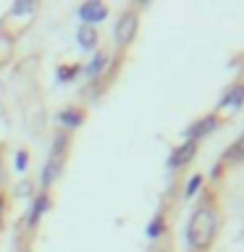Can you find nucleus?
<instances>
[{
    "instance_id": "f3484780",
    "label": "nucleus",
    "mask_w": 244,
    "mask_h": 252,
    "mask_svg": "<svg viewBox=\"0 0 244 252\" xmlns=\"http://www.w3.org/2000/svg\"><path fill=\"white\" fill-rule=\"evenodd\" d=\"M27 160H29V155L24 150H19L16 153V171H27Z\"/></svg>"
},
{
    "instance_id": "f8f14e48",
    "label": "nucleus",
    "mask_w": 244,
    "mask_h": 252,
    "mask_svg": "<svg viewBox=\"0 0 244 252\" xmlns=\"http://www.w3.org/2000/svg\"><path fill=\"white\" fill-rule=\"evenodd\" d=\"M163 228H165V220H163L160 213H157V216L150 220V226H147V236H150V239H157V236L163 234Z\"/></svg>"
},
{
    "instance_id": "7ed1b4c3",
    "label": "nucleus",
    "mask_w": 244,
    "mask_h": 252,
    "mask_svg": "<svg viewBox=\"0 0 244 252\" xmlns=\"http://www.w3.org/2000/svg\"><path fill=\"white\" fill-rule=\"evenodd\" d=\"M108 16V8L97 3V0H90V3H82V8H79V19H82V24H90V27H94V24H100L102 19Z\"/></svg>"
},
{
    "instance_id": "39448f33",
    "label": "nucleus",
    "mask_w": 244,
    "mask_h": 252,
    "mask_svg": "<svg viewBox=\"0 0 244 252\" xmlns=\"http://www.w3.org/2000/svg\"><path fill=\"white\" fill-rule=\"evenodd\" d=\"M194 155H197V142H189V139H186L184 145H179V147L171 153L168 168H181V165H186Z\"/></svg>"
},
{
    "instance_id": "423d86ee",
    "label": "nucleus",
    "mask_w": 244,
    "mask_h": 252,
    "mask_svg": "<svg viewBox=\"0 0 244 252\" xmlns=\"http://www.w3.org/2000/svg\"><path fill=\"white\" fill-rule=\"evenodd\" d=\"M76 39H79V47H82V50H92V47L97 45V29L90 27V24H79Z\"/></svg>"
},
{
    "instance_id": "9d476101",
    "label": "nucleus",
    "mask_w": 244,
    "mask_h": 252,
    "mask_svg": "<svg viewBox=\"0 0 244 252\" xmlns=\"http://www.w3.org/2000/svg\"><path fill=\"white\" fill-rule=\"evenodd\" d=\"M50 208V197H47L45 192L34 197V202H31V210H29V223H37L39 218H42V213Z\"/></svg>"
},
{
    "instance_id": "0eeeda50",
    "label": "nucleus",
    "mask_w": 244,
    "mask_h": 252,
    "mask_svg": "<svg viewBox=\"0 0 244 252\" xmlns=\"http://www.w3.org/2000/svg\"><path fill=\"white\" fill-rule=\"evenodd\" d=\"M58 121H61L63 129H76V126L84 124V113L79 108H66L58 113Z\"/></svg>"
},
{
    "instance_id": "ddd939ff",
    "label": "nucleus",
    "mask_w": 244,
    "mask_h": 252,
    "mask_svg": "<svg viewBox=\"0 0 244 252\" xmlns=\"http://www.w3.org/2000/svg\"><path fill=\"white\" fill-rule=\"evenodd\" d=\"M226 158H228V160H244V134H242V137L234 142L231 147H228Z\"/></svg>"
},
{
    "instance_id": "9b49d317",
    "label": "nucleus",
    "mask_w": 244,
    "mask_h": 252,
    "mask_svg": "<svg viewBox=\"0 0 244 252\" xmlns=\"http://www.w3.org/2000/svg\"><path fill=\"white\" fill-rule=\"evenodd\" d=\"M105 68H108V55H105V53H94V58L84 66V71H87V74H90L92 79L100 76Z\"/></svg>"
},
{
    "instance_id": "20e7f679",
    "label": "nucleus",
    "mask_w": 244,
    "mask_h": 252,
    "mask_svg": "<svg viewBox=\"0 0 244 252\" xmlns=\"http://www.w3.org/2000/svg\"><path fill=\"white\" fill-rule=\"evenodd\" d=\"M218 126V118L213 116V113H208V116H202L197 124H192L189 129L184 131V137L189 139V142H197V139H202V137H208V134L213 131Z\"/></svg>"
},
{
    "instance_id": "f03ea898",
    "label": "nucleus",
    "mask_w": 244,
    "mask_h": 252,
    "mask_svg": "<svg viewBox=\"0 0 244 252\" xmlns=\"http://www.w3.org/2000/svg\"><path fill=\"white\" fill-rule=\"evenodd\" d=\"M137 13L134 11H126V13H121V19H118V24L113 27V37H116V42L118 45H129L131 39H134V34H137Z\"/></svg>"
},
{
    "instance_id": "4468645a",
    "label": "nucleus",
    "mask_w": 244,
    "mask_h": 252,
    "mask_svg": "<svg viewBox=\"0 0 244 252\" xmlns=\"http://www.w3.org/2000/svg\"><path fill=\"white\" fill-rule=\"evenodd\" d=\"M79 71H82L79 66H58L55 76H58V82H71V79H76Z\"/></svg>"
},
{
    "instance_id": "6e6552de",
    "label": "nucleus",
    "mask_w": 244,
    "mask_h": 252,
    "mask_svg": "<svg viewBox=\"0 0 244 252\" xmlns=\"http://www.w3.org/2000/svg\"><path fill=\"white\" fill-rule=\"evenodd\" d=\"M242 102H244V84H236V87H231V90L223 94V100H220V108H231V110H236V108H242Z\"/></svg>"
},
{
    "instance_id": "f257e3e1",
    "label": "nucleus",
    "mask_w": 244,
    "mask_h": 252,
    "mask_svg": "<svg viewBox=\"0 0 244 252\" xmlns=\"http://www.w3.org/2000/svg\"><path fill=\"white\" fill-rule=\"evenodd\" d=\"M215 228H218V213L213 210V205H202L192 213V218L186 223V242L194 250H208L215 239Z\"/></svg>"
},
{
    "instance_id": "dca6fc26",
    "label": "nucleus",
    "mask_w": 244,
    "mask_h": 252,
    "mask_svg": "<svg viewBox=\"0 0 244 252\" xmlns=\"http://www.w3.org/2000/svg\"><path fill=\"white\" fill-rule=\"evenodd\" d=\"M31 11H34V5H31V3H27V0H16V5L11 8V13H13V16H21V13H31Z\"/></svg>"
},
{
    "instance_id": "2eb2a0df",
    "label": "nucleus",
    "mask_w": 244,
    "mask_h": 252,
    "mask_svg": "<svg viewBox=\"0 0 244 252\" xmlns=\"http://www.w3.org/2000/svg\"><path fill=\"white\" fill-rule=\"evenodd\" d=\"M200 187H202V176H200V173L189 176V181H186V189H184V197H186V200H189V197H194L197 192H200Z\"/></svg>"
},
{
    "instance_id": "1a4fd4ad",
    "label": "nucleus",
    "mask_w": 244,
    "mask_h": 252,
    "mask_svg": "<svg viewBox=\"0 0 244 252\" xmlns=\"http://www.w3.org/2000/svg\"><path fill=\"white\" fill-rule=\"evenodd\" d=\"M61 165H63V160H61V155H53L50 160L45 163V168H42V187H50L53 181H55V176H58V171H61Z\"/></svg>"
}]
</instances>
